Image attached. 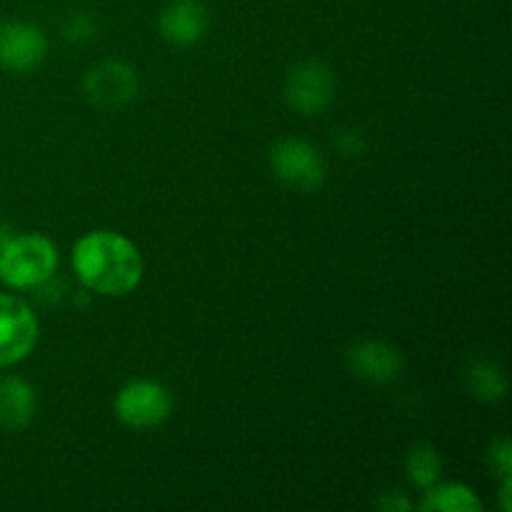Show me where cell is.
Segmentation results:
<instances>
[{"mask_svg":"<svg viewBox=\"0 0 512 512\" xmlns=\"http://www.w3.org/2000/svg\"><path fill=\"white\" fill-rule=\"evenodd\" d=\"M80 283L100 295H128L143 280V258L133 240L113 230L83 235L73 248Z\"/></svg>","mask_w":512,"mask_h":512,"instance_id":"cell-1","label":"cell"},{"mask_svg":"<svg viewBox=\"0 0 512 512\" xmlns=\"http://www.w3.org/2000/svg\"><path fill=\"white\" fill-rule=\"evenodd\" d=\"M35 390L18 375H8L0 380V428L23 430L28 428L35 415Z\"/></svg>","mask_w":512,"mask_h":512,"instance_id":"cell-11","label":"cell"},{"mask_svg":"<svg viewBox=\"0 0 512 512\" xmlns=\"http://www.w3.org/2000/svg\"><path fill=\"white\" fill-rule=\"evenodd\" d=\"M83 90L90 103L98 108H120V105H128L138 93V75L130 65L105 60L88 70Z\"/></svg>","mask_w":512,"mask_h":512,"instance_id":"cell-8","label":"cell"},{"mask_svg":"<svg viewBox=\"0 0 512 512\" xmlns=\"http://www.w3.org/2000/svg\"><path fill=\"white\" fill-rule=\"evenodd\" d=\"M38 340V320L30 305L15 295L0 293V368L28 358Z\"/></svg>","mask_w":512,"mask_h":512,"instance_id":"cell-5","label":"cell"},{"mask_svg":"<svg viewBox=\"0 0 512 512\" xmlns=\"http://www.w3.org/2000/svg\"><path fill=\"white\" fill-rule=\"evenodd\" d=\"M95 33H98V23H95L93 15L85 13V10H75V13H70L68 18H65L63 38L68 40V43L85 45L95 38Z\"/></svg>","mask_w":512,"mask_h":512,"instance_id":"cell-15","label":"cell"},{"mask_svg":"<svg viewBox=\"0 0 512 512\" xmlns=\"http://www.w3.org/2000/svg\"><path fill=\"white\" fill-rule=\"evenodd\" d=\"M210 25V13L200 0H175L160 15V35H163L168 43L180 45H193L208 33Z\"/></svg>","mask_w":512,"mask_h":512,"instance_id":"cell-10","label":"cell"},{"mask_svg":"<svg viewBox=\"0 0 512 512\" xmlns=\"http://www.w3.org/2000/svg\"><path fill=\"white\" fill-rule=\"evenodd\" d=\"M405 470H408L410 483L418 488L428 490L438 483L440 473H443V460H440L438 450L430 445H418L410 450L408 460H405Z\"/></svg>","mask_w":512,"mask_h":512,"instance_id":"cell-14","label":"cell"},{"mask_svg":"<svg viewBox=\"0 0 512 512\" xmlns=\"http://www.w3.org/2000/svg\"><path fill=\"white\" fill-rule=\"evenodd\" d=\"M348 363L350 370L368 383H390L403 370V355L385 340H363L348 350Z\"/></svg>","mask_w":512,"mask_h":512,"instance_id":"cell-9","label":"cell"},{"mask_svg":"<svg viewBox=\"0 0 512 512\" xmlns=\"http://www.w3.org/2000/svg\"><path fill=\"white\" fill-rule=\"evenodd\" d=\"M335 95L333 70L320 60L295 65L285 80V100L300 115H320Z\"/></svg>","mask_w":512,"mask_h":512,"instance_id":"cell-6","label":"cell"},{"mask_svg":"<svg viewBox=\"0 0 512 512\" xmlns=\"http://www.w3.org/2000/svg\"><path fill=\"white\" fill-rule=\"evenodd\" d=\"M13 235H15L13 228H10L8 223H0V248H3V245L8 243V240L13 238Z\"/></svg>","mask_w":512,"mask_h":512,"instance_id":"cell-20","label":"cell"},{"mask_svg":"<svg viewBox=\"0 0 512 512\" xmlns=\"http://www.w3.org/2000/svg\"><path fill=\"white\" fill-rule=\"evenodd\" d=\"M465 388L470 390L473 398L483 400V403H493V400L505 398V393H508V375L493 360H473L465 370Z\"/></svg>","mask_w":512,"mask_h":512,"instance_id":"cell-12","label":"cell"},{"mask_svg":"<svg viewBox=\"0 0 512 512\" xmlns=\"http://www.w3.org/2000/svg\"><path fill=\"white\" fill-rule=\"evenodd\" d=\"M420 510L433 512H483V503L478 495L465 485H440V488L425 490V498L420 503Z\"/></svg>","mask_w":512,"mask_h":512,"instance_id":"cell-13","label":"cell"},{"mask_svg":"<svg viewBox=\"0 0 512 512\" xmlns=\"http://www.w3.org/2000/svg\"><path fill=\"white\" fill-rule=\"evenodd\" d=\"M58 268V248L40 233L13 235L0 248V283L10 290H33Z\"/></svg>","mask_w":512,"mask_h":512,"instance_id":"cell-2","label":"cell"},{"mask_svg":"<svg viewBox=\"0 0 512 512\" xmlns=\"http://www.w3.org/2000/svg\"><path fill=\"white\" fill-rule=\"evenodd\" d=\"M270 168L273 175L288 188L300 193H313L323 185L325 163L323 155L308 140L285 138L270 150Z\"/></svg>","mask_w":512,"mask_h":512,"instance_id":"cell-4","label":"cell"},{"mask_svg":"<svg viewBox=\"0 0 512 512\" xmlns=\"http://www.w3.org/2000/svg\"><path fill=\"white\" fill-rule=\"evenodd\" d=\"M378 505L383 510H410V503L405 498H383Z\"/></svg>","mask_w":512,"mask_h":512,"instance_id":"cell-18","label":"cell"},{"mask_svg":"<svg viewBox=\"0 0 512 512\" xmlns=\"http://www.w3.org/2000/svg\"><path fill=\"white\" fill-rule=\"evenodd\" d=\"M48 55L43 30L23 20L0 23V68L10 73H33Z\"/></svg>","mask_w":512,"mask_h":512,"instance_id":"cell-7","label":"cell"},{"mask_svg":"<svg viewBox=\"0 0 512 512\" xmlns=\"http://www.w3.org/2000/svg\"><path fill=\"white\" fill-rule=\"evenodd\" d=\"M173 413V395L155 380H133L115 395V415L133 430L158 428Z\"/></svg>","mask_w":512,"mask_h":512,"instance_id":"cell-3","label":"cell"},{"mask_svg":"<svg viewBox=\"0 0 512 512\" xmlns=\"http://www.w3.org/2000/svg\"><path fill=\"white\" fill-rule=\"evenodd\" d=\"M490 460H493V468L500 478H510L512 470V448L508 438H500L490 445Z\"/></svg>","mask_w":512,"mask_h":512,"instance_id":"cell-16","label":"cell"},{"mask_svg":"<svg viewBox=\"0 0 512 512\" xmlns=\"http://www.w3.org/2000/svg\"><path fill=\"white\" fill-rule=\"evenodd\" d=\"M510 490H512V480L510 478H503V488H500V500H503V510L510 512L512 505H510Z\"/></svg>","mask_w":512,"mask_h":512,"instance_id":"cell-19","label":"cell"},{"mask_svg":"<svg viewBox=\"0 0 512 512\" xmlns=\"http://www.w3.org/2000/svg\"><path fill=\"white\" fill-rule=\"evenodd\" d=\"M338 148L343 155H360L365 150V138L360 130H345L338 138Z\"/></svg>","mask_w":512,"mask_h":512,"instance_id":"cell-17","label":"cell"}]
</instances>
